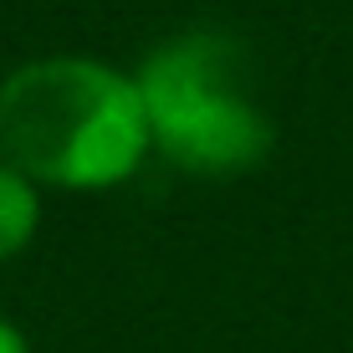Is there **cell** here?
Segmentation results:
<instances>
[{"mask_svg": "<svg viewBox=\"0 0 353 353\" xmlns=\"http://www.w3.org/2000/svg\"><path fill=\"white\" fill-rule=\"evenodd\" d=\"M0 159L36 190L103 194L154 159L139 77L103 57L46 52L0 77Z\"/></svg>", "mask_w": 353, "mask_h": 353, "instance_id": "cell-1", "label": "cell"}, {"mask_svg": "<svg viewBox=\"0 0 353 353\" xmlns=\"http://www.w3.org/2000/svg\"><path fill=\"white\" fill-rule=\"evenodd\" d=\"M149 139L164 164L200 179H236L266 164L276 128L246 82V57L225 31H179L139 67Z\"/></svg>", "mask_w": 353, "mask_h": 353, "instance_id": "cell-2", "label": "cell"}, {"mask_svg": "<svg viewBox=\"0 0 353 353\" xmlns=\"http://www.w3.org/2000/svg\"><path fill=\"white\" fill-rule=\"evenodd\" d=\"M41 230V190L10 159H0V266L16 261Z\"/></svg>", "mask_w": 353, "mask_h": 353, "instance_id": "cell-3", "label": "cell"}, {"mask_svg": "<svg viewBox=\"0 0 353 353\" xmlns=\"http://www.w3.org/2000/svg\"><path fill=\"white\" fill-rule=\"evenodd\" d=\"M0 353H31V338L21 333L10 318H0Z\"/></svg>", "mask_w": 353, "mask_h": 353, "instance_id": "cell-4", "label": "cell"}]
</instances>
